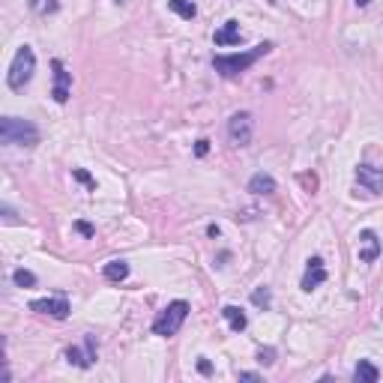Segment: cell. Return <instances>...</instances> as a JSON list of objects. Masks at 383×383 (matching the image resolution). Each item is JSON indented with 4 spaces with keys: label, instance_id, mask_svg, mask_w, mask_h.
Wrapping results in <instances>:
<instances>
[{
    "label": "cell",
    "instance_id": "cell-2",
    "mask_svg": "<svg viewBox=\"0 0 383 383\" xmlns=\"http://www.w3.org/2000/svg\"><path fill=\"white\" fill-rule=\"evenodd\" d=\"M0 141L13 147H33L39 144V129L22 117H3L0 120Z\"/></svg>",
    "mask_w": 383,
    "mask_h": 383
},
{
    "label": "cell",
    "instance_id": "cell-14",
    "mask_svg": "<svg viewBox=\"0 0 383 383\" xmlns=\"http://www.w3.org/2000/svg\"><path fill=\"white\" fill-rule=\"evenodd\" d=\"M377 377H380V371L371 366L368 359H359V366L354 368V380L357 383H377Z\"/></svg>",
    "mask_w": 383,
    "mask_h": 383
},
{
    "label": "cell",
    "instance_id": "cell-5",
    "mask_svg": "<svg viewBox=\"0 0 383 383\" xmlns=\"http://www.w3.org/2000/svg\"><path fill=\"white\" fill-rule=\"evenodd\" d=\"M251 132H255V120H251L249 111H237V114L228 120V138L234 147H249Z\"/></svg>",
    "mask_w": 383,
    "mask_h": 383
},
{
    "label": "cell",
    "instance_id": "cell-8",
    "mask_svg": "<svg viewBox=\"0 0 383 383\" xmlns=\"http://www.w3.org/2000/svg\"><path fill=\"white\" fill-rule=\"evenodd\" d=\"M327 281V267H324V260L320 258H308V267H306V273H302V290H315L320 288Z\"/></svg>",
    "mask_w": 383,
    "mask_h": 383
},
{
    "label": "cell",
    "instance_id": "cell-1",
    "mask_svg": "<svg viewBox=\"0 0 383 383\" xmlns=\"http://www.w3.org/2000/svg\"><path fill=\"white\" fill-rule=\"evenodd\" d=\"M269 48H273L269 42H260V45L249 48V52H243V54H216V57H213V66H216L219 75L237 78V75H243L251 63H258V60L264 57V54H269Z\"/></svg>",
    "mask_w": 383,
    "mask_h": 383
},
{
    "label": "cell",
    "instance_id": "cell-9",
    "mask_svg": "<svg viewBox=\"0 0 383 383\" xmlns=\"http://www.w3.org/2000/svg\"><path fill=\"white\" fill-rule=\"evenodd\" d=\"M30 308L39 311V315L57 318V320L69 318V302H66L63 297H57V299H33V302H30Z\"/></svg>",
    "mask_w": 383,
    "mask_h": 383
},
{
    "label": "cell",
    "instance_id": "cell-16",
    "mask_svg": "<svg viewBox=\"0 0 383 383\" xmlns=\"http://www.w3.org/2000/svg\"><path fill=\"white\" fill-rule=\"evenodd\" d=\"M168 6L174 9V13H177L180 18H186V22H192V18L198 15V6L192 3V0H168Z\"/></svg>",
    "mask_w": 383,
    "mask_h": 383
},
{
    "label": "cell",
    "instance_id": "cell-26",
    "mask_svg": "<svg viewBox=\"0 0 383 383\" xmlns=\"http://www.w3.org/2000/svg\"><path fill=\"white\" fill-rule=\"evenodd\" d=\"M371 3V0H357V6H368Z\"/></svg>",
    "mask_w": 383,
    "mask_h": 383
},
{
    "label": "cell",
    "instance_id": "cell-15",
    "mask_svg": "<svg viewBox=\"0 0 383 383\" xmlns=\"http://www.w3.org/2000/svg\"><path fill=\"white\" fill-rule=\"evenodd\" d=\"M102 273H105L108 281H123L129 276V264H126V260H108Z\"/></svg>",
    "mask_w": 383,
    "mask_h": 383
},
{
    "label": "cell",
    "instance_id": "cell-23",
    "mask_svg": "<svg viewBox=\"0 0 383 383\" xmlns=\"http://www.w3.org/2000/svg\"><path fill=\"white\" fill-rule=\"evenodd\" d=\"M75 228H78V230H81V234H84V237H93V228H90V225H87V221H78V225H75Z\"/></svg>",
    "mask_w": 383,
    "mask_h": 383
},
{
    "label": "cell",
    "instance_id": "cell-10",
    "mask_svg": "<svg viewBox=\"0 0 383 383\" xmlns=\"http://www.w3.org/2000/svg\"><path fill=\"white\" fill-rule=\"evenodd\" d=\"M69 93H72V75L63 69V63L60 60H54V90H52V96H54V102L63 105Z\"/></svg>",
    "mask_w": 383,
    "mask_h": 383
},
{
    "label": "cell",
    "instance_id": "cell-6",
    "mask_svg": "<svg viewBox=\"0 0 383 383\" xmlns=\"http://www.w3.org/2000/svg\"><path fill=\"white\" fill-rule=\"evenodd\" d=\"M357 258H359V264H375V260L380 258V237L375 234V230H362L359 234Z\"/></svg>",
    "mask_w": 383,
    "mask_h": 383
},
{
    "label": "cell",
    "instance_id": "cell-11",
    "mask_svg": "<svg viewBox=\"0 0 383 383\" xmlns=\"http://www.w3.org/2000/svg\"><path fill=\"white\" fill-rule=\"evenodd\" d=\"M240 36H243V33H240V24L237 22H228L225 27H221V30H216V45L219 48H225V45H237L240 42Z\"/></svg>",
    "mask_w": 383,
    "mask_h": 383
},
{
    "label": "cell",
    "instance_id": "cell-20",
    "mask_svg": "<svg viewBox=\"0 0 383 383\" xmlns=\"http://www.w3.org/2000/svg\"><path fill=\"white\" fill-rule=\"evenodd\" d=\"M258 362H260V366H273V362H276V350L273 347L258 350Z\"/></svg>",
    "mask_w": 383,
    "mask_h": 383
},
{
    "label": "cell",
    "instance_id": "cell-17",
    "mask_svg": "<svg viewBox=\"0 0 383 383\" xmlns=\"http://www.w3.org/2000/svg\"><path fill=\"white\" fill-rule=\"evenodd\" d=\"M13 281H15L18 288H33V285H36V276L30 273V269H15V273H13Z\"/></svg>",
    "mask_w": 383,
    "mask_h": 383
},
{
    "label": "cell",
    "instance_id": "cell-18",
    "mask_svg": "<svg viewBox=\"0 0 383 383\" xmlns=\"http://www.w3.org/2000/svg\"><path fill=\"white\" fill-rule=\"evenodd\" d=\"M66 359H69V362H75V366H81V368H90V366H93V359L84 357L78 347H69V350H66Z\"/></svg>",
    "mask_w": 383,
    "mask_h": 383
},
{
    "label": "cell",
    "instance_id": "cell-3",
    "mask_svg": "<svg viewBox=\"0 0 383 383\" xmlns=\"http://www.w3.org/2000/svg\"><path fill=\"white\" fill-rule=\"evenodd\" d=\"M33 72H36V54H33V48L30 45H22L13 57V66H9L6 81L13 90H24L30 84V78H33Z\"/></svg>",
    "mask_w": 383,
    "mask_h": 383
},
{
    "label": "cell",
    "instance_id": "cell-25",
    "mask_svg": "<svg viewBox=\"0 0 383 383\" xmlns=\"http://www.w3.org/2000/svg\"><path fill=\"white\" fill-rule=\"evenodd\" d=\"M198 368L204 371V375H210V362H207V359H201V362H198Z\"/></svg>",
    "mask_w": 383,
    "mask_h": 383
},
{
    "label": "cell",
    "instance_id": "cell-12",
    "mask_svg": "<svg viewBox=\"0 0 383 383\" xmlns=\"http://www.w3.org/2000/svg\"><path fill=\"white\" fill-rule=\"evenodd\" d=\"M221 315H225L228 327L234 329V332H243V329L249 327V318H246V311H243V308H237V306H225V308H221Z\"/></svg>",
    "mask_w": 383,
    "mask_h": 383
},
{
    "label": "cell",
    "instance_id": "cell-19",
    "mask_svg": "<svg viewBox=\"0 0 383 383\" xmlns=\"http://www.w3.org/2000/svg\"><path fill=\"white\" fill-rule=\"evenodd\" d=\"M251 302H255V306H269V290L267 288H260V290H255V294H251Z\"/></svg>",
    "mask_w": 383,
    "mask_h": 383
},
{
    "label": "cell",
    "instance_id": "cell-21",
    "mask_svg": "<svg viewBox=\"0 0 383 383\" xmlns=\"http://www.w3.org/2000/svg\"><path fill=\"white\" fill-rule=\"evenodd\" d=\"M72 177H75V180H81V183H84L87 189H96V183H93V177H90V174H87V171H81V168H75V171H72Z\"/></svg>",
    "mask_w": 383,
    "mask_h": 383
},
{
    "label": "cell",
    "instance_id": "cell-13",
    "mask_svg": "<svg viewBox=\"0 0 383 383\" xmlns=\"http://www.w3.org/2000/svg\"><path fill=\"white\" fill-rule=\"evenodd\" d=\"M249 192H255V195H273L276 192V180L269 174H255L249 180Z\"/></svg>",
    "mask_w": 383,
    "mask_h": 383
},
{
    "label": "cell",
    "instance_id": "cell-24",
    "mask_svg": "<svg viewBox=\"0 0 383 383\" xmlns=\"http://www.w3.org/2000/svg\"><path fill=\"white\" fill-rule=\"evenodd\" d=\"M260 375H255V371H240V380H258Z\"/></svg>",
    "mask_w": 383,
    "mask_h": 383
},
{
    "label": "cell",
    "instance_id": "cell-22",
    "mask_svg": "<svg viewBox=\"0 0 383 383\" xmlns=\"http://www.w3.org/2000/svg\"><path fill=\"white\" fill-rule=\"evenodd\" d=\"M207 150H210V141H207V138H201V141H198V147H195V156H207Z\"/></svg>",
    "mask_w": 383,
    "mask_h": 383
},
{
    "label": "cell",
    "instance_id": "cell-4",
    "mask_svg": "<svg viewBox=\"0 0 383 383\" xmlns=\"http://www.w3.org/2000/svg\"><path fill=\"white\" fill-rule=\"evenodd\" d=\"M186 318H189V302H186V299L171 302V306H165V308L156 315V320H153V332H156V336H165V338L177 336Z\"/></svg>",
    "mask_w": 383,
    "mask_h": 383
},
{
    "label": "cell",
    "instance_id": "cell-7",
    "mask_svg": "<svg viewBox=\"0 0 383 383\" xmlns=\"http://www.w3.org/2000/svg\"><path fill=\"white\" fill-rule=\"evenodd\" d=\"M357 183L366 189L368 195H383V168L359 165V168H357Z\"/></svg>",
    "mask_w": 383,
    "mask_h": 383
}]
</instances>
